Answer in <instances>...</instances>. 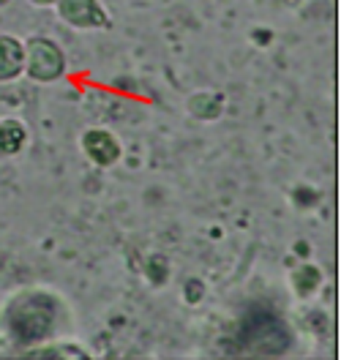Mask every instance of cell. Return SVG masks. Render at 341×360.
<instances>
[{
  "label": "cell",
  "mask_w": 341,
  "mask_h": 360,
  "mask_svg": "<svg viewBox=\"0 0 341 360\" xmlns=\"http://www.w3.org/2000/svg\"><path fill=\"white\" fill-rule=\"evenodd\" d=\"M55 300L44 292L20 295L8 311H6V325L11 330V338L17 344H33L52 330L55 325Z\"/></svg>",
  "instance_id": "1"
},
{
  "label": "cell",
  "mask_w": 341,
  "mask_h": 360,
  "mask_svg": "<svg viewBox=\"0 0 341 360\" xmlns=\"http://www.w3.org/2000/svg\"><path fill=\"white\" fill-rule=\"evenodd\" d=\"M25 60H27L30 79L36 82H55L66 68V58L60 46L49 39H30L25 46Z\"/></svg>",
  "instance_id": "2"
},
{
  "label": "cell",
  "mask_w": 341,
  "mask_h": 360,
  "mask_svg": "<svg viewBox=\"0 0 341 360\" xmlns=\"http://www.w3.org/2000/svg\"><path fill=\"white\" fill-rule=\"evenodd\" d=\"M58 14L63 22L74 25L79 30L110 27V17L98 0H58Z\"/></svg>",
  "instance_id": "3"
},
{
  "label": "cell",
  "mask_w": 341,
  "mask_h": 360,
  "mask_svg": "<svg viewBox=\"0 0 341 360\" xmlns=\"http://www.w3.org/2000/svg\"><path fill=\"white\" fill-rule=\"evenodd\" d=\"M82 148L91 158L93 164L98 167H112L115 161L120 158V145L110 131H101V129H91L82 136Z\"/></svg>",
  "instance_id": "4"
},
{
  "label": "cell",
  "mask_w": 341,
  "mask_h": 360,
  "mask_svg": "<svg viewBox=\"0 0 341 360\" xmlns=\"http://www.w3.org/2000/svg\"><path fill=\"white\" fill-rule=\"evenodd\" d=\"M25 68V46L11 39L0 36V82H11L22 74Z\"/></svg>",
  "instance_id": "5"
},
{
  "label": "cell",
  "mask_w": 341,
  "mask_h": 360,
  "mask_svg": "<svg viewBox=\"0 0 341 360\" xmlns=\"http://www.w3.org/2000/svg\"><path fill=\"white\" fill-rule=\"evenodd\" d=\"M27 131L17 120H3L0 123V156H17L25 148Z\"/></svg>",
  "instance_id": "6"
},
{
  "label": "cell",
  "mask_w": 341,
  "mask_h": 360,
  "mask_svg": "<svg viewBox=\"0 0 341 360\" xmlns=\"http://www.w3.org/2000/svg\"><path fill=\"white\" fill-rule=\"evenodd\" d=\"M191 110L197 112V117H216L219 110H221V98L216 93H200L191 101Z\"/></svg>",
  "instance_id": "7"
},
{
  "label": "cell",
  "mask_w": 341,
  "mask_h": 360,
  "mask_svg": "<svg viewBox=\"0 0 341 360\" xmlns=\"http://www.w3.org/2000/svg\"><path fill=\"white\" fill-rule=\"evenodd\" d=\"M36 6H46V3H52V0H33Z\"/></svg>",
  "instance_id": "8"
}]
</instances>
